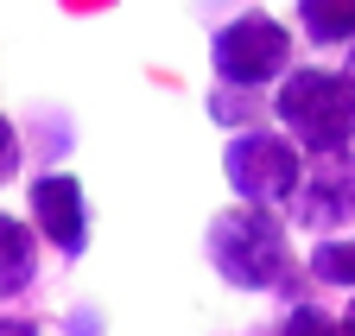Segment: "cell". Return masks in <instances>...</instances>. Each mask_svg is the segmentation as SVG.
<instances>
[{
	"label": "cell",
	"mask_w": 355,
	"mask_h": 336,
	"mask_svg": "<svg viewBox=\"0 0 355 336\" xmlns=\"http://www.w3.org/2000/svg\"><path fill=\"white\" fill-rule=\"evenodd\" d=\"M203 260L235 292H292L298 254H292V216L266 203H229L203 229Z\"/></svg>",
	"instance_id": "cell-1"
},
{
	"label": "cell",
	"mask_w": 355,
	"mask_h": 336,
	"mask_svg": "<svg viewBox=\"0 0 355 336\" xmlns=\"http://www.w3.org/2000/svg\"><path fill=\"white\" fill-rule=\"evenodd\" d=\"M273 121L304 146H355V70L349 64H292L273 82Z\"/></svg>",
	"instance_id": "cell-2"
},
{
	"label": "cell",
	"mask_w": 355,
	"mask_h": 336,
	"mask_svg": "<svg viewBox=\"0 0 355 336\" xmlns=\"http://www.w3.org/2000/svg\"><path fill=\"white\" fill-rule=\"evenodd\" d=\"M298 64V32L266 13V7H241L235 19H222L209 32V70L216 82H235V89H273V82Z\"/></svg>",
	"instance_id": "cell-3"
},
{
	"label": "cell",
	"mask_w": 355,
	"mask_h": 336,
	"mask_svg": "<svg viewBox=\"0 0 355 336\" xmlns=\"http://www.w3.org/2000/svg\"><path fill=\"white\" fill-rule=\"evenodd\" d=\"M222 178H229V191L241 203H266V209H286L298 197V178H304V146L279 127H266V121H254V127H235L229 146H222Z\"/></svg>",
	"instance_id": "cell-4"
},
{
	"label": "cell",
	"mask_w": 355,
	"mask_h": 336,
	"mask_svg": "<svg viewBox=\"0 0 355 336\" xmlns=\"http://www.w3.org/2000/svg\"><path fill=\"white\" fill-rule=\"evenodd\" d=\"M286 216L311 235L355 229V146L304 152V178H298V197L286 203Z\"/></svg>",
	"instance_id": "cell-5"
},
{
	"label": "cell",
	"mask_w": 355,
	"mask_h": 336,
	"mask_svg": "<svg viewBox=\"0 0 355 336\" xmlns=\"http://www.w3.org/2000/svg\"><path fill=\"white\" fill-rule=\"evenodd\" d=\"M26 216L44 235L58 260H83L89 254V235H96V209H89V191L76 172H38L26 184Z\"/></svg>",
	"instance_id": "cell-6"
},
{
	"label": "cell",
	"mask_w": 355,
	"mask_h": 336,
	"mask_svg": "<svg viewBox=\"0 0 355 336\" xmlns=\"http://www.w3.org/2000/svg\"><path fill=\"white\" fill-rule=\"evenodd\" d=\"M38 254H44V235L32 229V216L0 209V305H13V299H26V292H32Z\"/></svg>",
	"instance_id": "cell-7"
},
{
	"label": "cell",
	"mask_w": 355,
	"mask_h": 336,
	"mask_svg": "<svg viewBox=\"0 0 355 336\" xmlns=\"http://www.w3.org/2000/svg\"><path fill=\"white\" fill-rule=\"evenodd\" d=\"M292 26L304 32V45L343 51L355 45V0H292Z\"/></svg>",
	"instance_id": "cell-8"
},
{
	"label": "cell",
	"mask_w": 355,
	"mask_h": 336,
	"mask_svg": "<svg viewBox=\"0 0 355 336\" xmlns=\"http://www.w3.org/2000/svg\"><path fill=\"white\" fill-rule=\"evenodd\" d=\"M304 273H311V285L355 292V229L318 235V241H311V254H304Z\"/></svg>",
	"instance_id": "cell-9"
},
{
	"label": "cell",
	"mask_w": 355,
	"mask_h": 336,
	"mask_svg": "<svg viewBox=\"0 0 355 336\" xmlns=\"http://www.w3.org/2000/svg\"><path fill=\"white\" fill-rule=\"evenodd\" d=\"M209 114L235 134V127H254L260 114H273V102H260V89H235V82H216V89H209Z\"/></svg>",
	"instance_id": "cell-10"
},
{
	"label": "cell",
	"mask_w": 355,
	"mask_h": 336,
	"mask_svg": "<svg viewBox=\"0 0 355 336\" xmlns=\"http://www.w3.org/2000/svg\"><path fill=\"white\" fill-rule=\"evenodd\" d=\"M19 172H26V140H19V121H13V114H0V191H7Z\"/></svg>",
	"instance_id": "cell-11"
},
{
	"label": "cell",
	"mask_w": 355,
	"mask_h": 336,
	"mask_svg": "<svg viewBox=\"0 0 355 336\" xmlns=\"http://www.w3.org/2000/svg\"><path fill=\"white\" fill-rule=\"evenodd\" d=\"M279 330H286V336H298V330H343V317H330V311H318V305H292V311L279 317Z\"/></svg>",
	"instance_id": "cell-12"
},
{
	"label": "cell",
	"mask_w": 355,
	"mask_h": 336,
	"mask_svg": "<svg viewBox=\"0 0 355 336\" xmlns=\"http://www.w3.org/2000/svg\"><path fill=\"white\" fill-rule=\"evenodd\" d=\"M64 330H102V317L96 311H76V317H64Z\"/></svg>",
	"instance_id": "cell-13"
},
{
	"label": "cell",
	"mask_w": 355,
	"mask_h": 336,
	"mask_svg": "<svg viewBox=\"0 0 355 336\" xmlns=\"http://www.w3.org/2000/svg\"><path fill=\"white\" fill-rule=\"evenodd\" d=\"M0 330H7V336H19V330H44L38 317H0Z\"/></svg>",
	"instance_id": "cell-14"
},
{
	"label": "cell",
	"mask_w": 355,
	"mask_h": 336,
	"mask_svg": "<svg viewBox=\"0 0 355 336\" xmlns=\"http://www.w3.org/2000/svg\"><path fill=\"white\" fill-rule=\"evenodd\" d=\"M343 330H355V292H349V305H343Z\"/></svg>",
	"instance_id": "cell-15"
},
{
	"label": "cell",
	"mask_w": 355,
	"mask_h": 336,
	"mask_svg": "<svg viewBox=\"0 0 355 336\" xmlns=\"http://www.w3.org/2000/svg\"><path fill=\"white\" fill-rule=\"evenodd\" d=\"M343 64H349V70H355V45H349V58H343Z\"/></svg>",
	"instance_id": "cell-16"
}]
</instances>
